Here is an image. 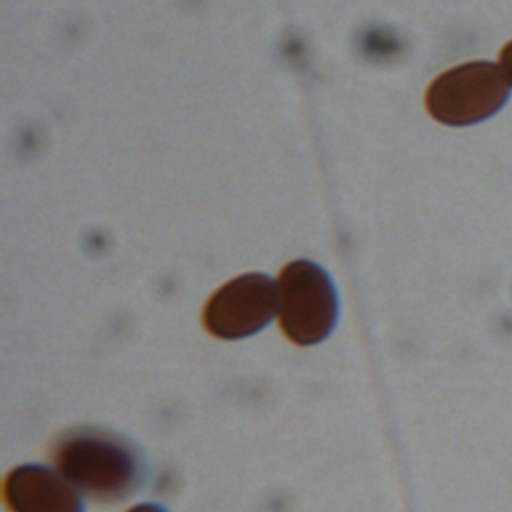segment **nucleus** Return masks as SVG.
Segmentation results:
<instances>
[{
  "label": "nucleus",
  "instance_id": "f257e3e1",
  "mask_svg": "<svg viewBox=\"0 0 512 512\" xmlns=\"http://www.w3.org/2000/svg\"><path fill=\"white\" fill-rule=\"evenodd\" d=\"M56 468L88 498L114 504L136 494L148 474L142 450L118 432L82 426L52 446Z\"/></svg>",
  "mask_w": 512,
  "mask_h": 512
},
{
  "label": "nucleus",
  "instance_id": "f03ea898",
  "mask_svg": "<svg viewBox=\"0 0 512 512\" xmlns=\"http://www.w3.org/2000/svg\"><path fill=\"white\" fill-rule=\"evenodd\" d=\"M510 98V82L500 64L474 60L432 80L426 110L446 126H472L494 116Z\"/></svg>",
  "mask_w": 512,
  "mask_h": 512
},
{
  "label": "nucleus",
  "instance_id": "7ed1b4c3",
  "mask_svg": "<svg viewBox=\"0 0 512 512\" xmlns=\"http://www.w3.org/2000/svg\"><path fill=\"white\" fill-rule=\"evenodd\" d=\"M282 332L298 346L326 340L338 320V294L330 274L316 262L294 260L278 278Z\"/></svg>",
  "mask_w": 512,
  "mask_h": 512
},
{
  "label": "nucleus",
  "instance_id": "20e7f679",
  "mask_svg": "<svg viewBox=\"0 0 512 512\" xmlns=\"http://www.w3.org/2000/svg\"><path fill=\"white\" fill-rule=\"evenodd\" d=\"M278 312V282L248 272L220 286L204 306L206 330L222 340H240L264 330Z\"/></svg>",
  "mask_w": 512,
  "mask_h": 512
},
{
  "label": "nucleus",
  "instance_id": "39448f33",
  "mask_svg": "<svg viewBox=\"0 0 512 512\" xmlns=\"http://www.w3.org/2000/svg\"><path fill=\"white\" fill-rule=\"evenodd\" d=\"M10 512H86L84 494L54 466L22 464L4 480Z\"/></svg>",
  "mask_w": 512,
  "mask_h": 512
},
{
  "label": "nucleus",
  "instance_id": "423d86ee",
  "mask_svg": "<svg viewBox=\"0 0 512 512\" xmlns=\"http://www.w3.org/2000/svg\"><path fill=\"white\" fill-rule=\"evenodd\" d=\"M498 60H500V68L504 70V74H506V78L512 86V40L508 44H504V48L500 50Z\"/></svg>",
  "mask_w": 512,
  "mask_h": 512
},
{
  "label": "nucleus",
  "instance_id": "0eeeda50",
  "mask_svg": "<svg viewBox=\"0 0 512 512\" xmlns=\"http://www.w3.org/2000/svg\"><path fill=\"white\" fill-rule=\"evenodd\" d=\"M128 512H168L164 506L160 504H154V502H144V504H138L134 508H130Z\"/></svg>",
  "mask_w": 512,
  "mask_h": 512
}]
</instances>
